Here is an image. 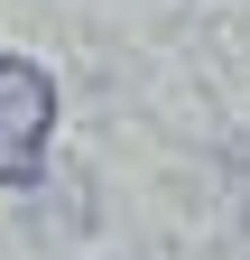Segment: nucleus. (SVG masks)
<instances>
[{"mask_svg": "<svg viewBox=\"0 0 250 260\" xmlns=\"http://www.w3.org/2000/svg\"><path fill=\"white\" fill-rule=\"evenodd\" d=\"M56 140V75L37 56H0V186H37Z\"/></svg>", "mask_w": 250, "mask_h": 260, "instance_id": "1", "label": "nucleus"}]
</instances>
